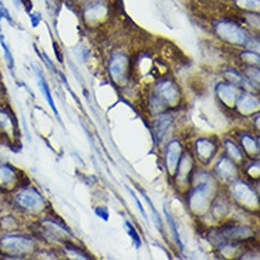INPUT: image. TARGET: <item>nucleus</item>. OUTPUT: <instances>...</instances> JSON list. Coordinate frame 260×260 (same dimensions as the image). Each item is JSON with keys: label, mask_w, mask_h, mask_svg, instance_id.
Returning a JSON list of instances; mask_svg holds the SVG:
<instances>
[{"label": "nucleus", "mask_w": 260, "mask_h": 260, "mask_svg": "<svg viewBox=\"0 0 260 260\" xmlns=\"http://www.w3.org/2000/svg\"><path fill=\"white\" fill-rule=\"evenodd\" d=\"M0 246L3 247V250L8 251L13 257H22L23 254L30 253L33 249V242L27 237L23 236H6L2 242Z\"/></svg>", "instance_id": "nucleus-1"}, {"label": "nucleus", "mask_w": 260, "mask_h": 260, "mask_svg": "<svg viewBox=\"0 0 260 260\" xmlns=\"http://www.w3.org/2000/svg\"><path fill=\"white\" fill-rule=\"evenodd\" d=\"M216 32L219 37L226 42H232L234 44H246L249 42L246 33L232 22H220L216 26Z\"/></svg>", "instance_id": "nucleus-2"}, {"label": "nucleus", "mask_w": 260, "mask_h": 260, "mask_svg": "<svg viewBox=\"0 0 260 260\" xmlns=\"http://www.w3.org/2000/svg\"><path fill=\"white\" fill-rule=\"evenodd\" d=\"M16 202L20 208L26 209V210H37L43 205V198L35 189L29 188V189L19 192L16 196Z\"/></svg>", "instance_id": "nucleus-3"}, {"label": "nucleus", "mask_w": 260, "mask_h": 260, "mask_svg": "<svg viewBox=\"0 0 260 260\" xmlns=\"http://www.w3.org/2000/svg\"><path fill=\"white\" fill-rule=\"evenodd\" d=\"M210 195V182L209 179L203 181L196 186L191 196V206L195 212H200L202 209L208 205V198Z\"/></svg>", "instance_id": "nucleus-4"}, {"label": "nucleus", "mask_w": 260, "mask_h": 260, "mask_svg": "<svg viewBox=\"0 0 260 260\" xmlns=\"http://www.w3.org/2000/svg\"><path fill=\"white\" fill-rule=\"evenodd\" d=\"M156 98L162 103V104H173L178 98V91L176 87L172 83L164 81L161 84L156 86Z\"/></svg>", "instance_id": "nucleus-5"}, {"label": "nucleus", "mask_w": 260, "mask_h": 260, "mask_svg": "<svg viewBox=\"0 0 260 260\" xmlns=\"http://www.w3.org/2000/svg\"><path fill=\"white\" fill-rule=\"evenodd\" d=\"M127 57L124 56V54H117L115 57H114L113 60H111V64H110V73H111V77L117 81V83H120L124 77V74H125V70H127Z\"/></svg>", "instance_id": "nucleus-6"}, {"label": "nucleus", "mask_w": 260, "mask_h": 260, "mask_svg": "<svg viewBox=\"0 0 260 260\" xmlns=\"http://www.w3.org/2000/svg\"><path fill=\"white\" fill-rule=\"evenodd\" d=\"M179 155H181V145L178 141H172L168 148H166V165H168V169L171 172H175L176 168H178V162H179Z\"/></svg>", "instance_id": "nucleus-7"}, {"label": "nucleus", "mask_w": 260, "mask_h": 260, "mask_svg": "<svg viewBox=\"0 0 260 260\" xmlns=\"http://www.w3.org/2000/svg\"><path fill=\"white\" fill-rule=\"evenodd\" d=\"M233 193L234 196H236V199L240 200L243 203H257V199H256V195L253 193V192L244 185V183H236L234 185V189H233Z\"/></svg>", "instance_id": "nucleus-8"}, {"label": "nucleus", "mask_w": 260, "mask_h": 260, "mask_svg": "<svg viewBox=\"0 0 260 260\" xmlns=\"http://www.w3.org/2000/svg\"><path fill=\"white\" fill-rule=\"evenodd\" d=\"M196 151H198V156L203 162H208L209 159H212V156L215 154L216 148L215 145L210 142V141H206V139H200L198 141V145H196Z\"/></svg>", "instance_id": "nucleus-9"}, {"label": "nucleus", "mask_w": 260, "mask_h": 260, "mask_svg": "<svg viewBox=\"0 0 260 260\" xmlns=\"http://www.w3.org/2000/svg\"><path fill=\"white\" fill-rule=\"evenodd\" d=\"M16 171L9 166V165H2L0 166V186L2 188H6L10 186L12 183H15L16 181Z\"/></svg>", "instance_id": "nucleus-10"}, {"label": "nucleus", "mask_w": 260, "mask_h": 260, "mask_svg": "<svg viewBox=\"0 0 260 260\" xmlns=\"http://www.w3.org/2000/svg\"><path fill=\"white\" fill-rule=\"evenodd\" d=\"M217 93L220 98L223 100V103H226L227 105L234 104L236 101V90L233 88V86L230 84H220V87L217 88Z\"/></svg>", "instance_id": "nucleus-11"}, {"label": "nucleus", "mask_w": 260, "mask_h": 260, "mask_svg": "<svg viewBox=\"0 0 260 260\" xmlns=\"http://www.w3.org/2000/svg\"><path fill=\"white\" fill-rule=\"evenodd\" d=\"M256 107H257V100H256L254 97L244 94V96L239 100V108H240L242 111H244V113H249L251 110H254Z\"/></svg>", "instance_id": "nucleus-12"}, {"label": "nucleus", "mask_w": 260, "mask_h": 260, "mask_svg": "<svg viewBox=\"0 0 260 260\" xmlns=\"http://www.w3.org/2000/svg\"><path fill=\"white\" fill-rule=\"evenodd\" d=\"M219 172L223 178H232L234 175V164L229 159H222L219 164Z\"/></svg>", "instance_id": "nucleus-13"}, {"label": "nucleus", "mask_w": 260, "mask_h": 260, "mask_svg": "<svg viewBox=\"0 0 260 260\" xmlns=\"http://www.w3.org/2000/svg\"><path fill=\"white\" fill-rule=\"evenodd\" d=\"M171 121H172V117H171V115H166V117H162L161 120H158V122H156V128H155V134L158 141H161L162 135L165 134L166 128L169 127Z\"/></svg>", "instance_id": "nucleus-14"}, {"label": "nucleus", "mask_w": 260, "mask_h": 260, "mask_svg": "<svg viewBox=\"0 0 260 260\" xmlns=\"http://www.w3.org/2000/svg\"><path fill=\"white\" fill-rule=\"evenodd\" d=\"M39 80H40V86H42V88H43L44 96H46V98H47V101H49V104H50V107H52V110L54 111V114H56V115H59V113H57V108H56V104H54V101H53L52 94H50L49 86H47L46 80H44L43 76H42V73H39Z\"/></svg>", "instance_id": "nucleus-15"}, {"label": "nucleus", "mask_w": 260, "mask_h": 260, "mask_svg": "<svg viewBox=\"0 0 260 260\" xmlns=\"http://www.w3.org/2000/svg\"><path fill=\"white\" fill-rule=\"evenodd\" d=\"M0 128L5 131V132L6 131L12 132V131L15 130V122H13V120L5 111H0Z\"/></svg>", "instance_id": "nucleus-16"}, {"label": "nucleus", "mask_w": 260, "mask_h": 260, "mask_svg": "<svg viewBox=\"0 0 260 260\" xmlns=\"http://www.w3.org/2000/svg\"><path fill=\"white\" fill-rule=\"evenodd\" d=\"M239 8L246 10H257L259 8V0H234Z\"/></svg>", "instance_id": "nucleus-17"}, {"label": "nucleus", "mask_w": 260, "mask_h": 260, "mask_svg": "<svg viewBox=\"0 0 260 260\" xmlns=\"http://www.w3.org/2000/svg\"><path fill=\"white\" fill-rule=\"evenodd\" d=\"M0 44H2V47H3V50H5V57H6V60H8V63H9V67L10 69H13V57H12V53H10V49L9 46L6 44V42H5V37L0 35Z\"/></svg>", "instance_id": "nucleus-18"}, {"label": "nucleus", "mask_w": 260, "mask_h": 260, "mask_svg": "<svg viewBox=\"0 0 260 260\" xmlns=\"http://www.w3.org/2000/svg\"><path fill=\"white\" fill-rule=\"evenodd\" d=\"M226 147H227V151L230 152V155L233 156L234 159H242V154H240V151L234 147L230 141H227V142H226Z\"/></svg>", "instance_id": "nucleus-19"}, {"label": "nucleus", "mask_w": 260, "mask_h": 260, "mask_svg": "<svg viewBox=\"0 0 260 260\" xmlns=\"http://www.w3.org/2000/svg\"><path fill=\"white\" fill-rule=\"evenodd\" d=\"M125 225H127V227H128V232H130V236H131V237H132V239H134V243H135V246H137V247H139V246H141V240H139L138 234H137V230L134 229V226L131 225L130 222H127Z\"/></svg>", "instance_id": "nucleus-20"}, {"label": "nucleus", "mask_w": 260, "mask_h": 260, "mask_svg": "<svg viewBox=\"0 0 260 260\" xmlns=\"http://www.w3.org/2000/svg\"><path fill=\"white\" fill-rule=\"evenodd\" d=\"M32 25H33V27H36L40 22H42V16H40V13H35V15H32Z\"/></svg>", "instance_id": "nucleus-21"}, {"label": "nucleus", "mask_w": 260, "mask_h": 260, "mask_svg": "<svg viewBox=\"0 0 260 260\" xmlns=\"http://www.w3.org/2000/svg\"><path fill=\"white\" fill-rule=\"evenodd\" d=\"M2 19H3V9H2V3H0V22H2Z\"/></svg>", "instance_id": "nucleus-22"}]
</instances>
